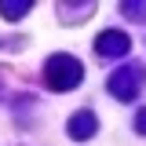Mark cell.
<instances>
[{"label":"cell","mask_w":146,"mask_h":146,"mask_svg":"<svg viewBox=\"0 0 146 146\" xmlns=\"http://www.w3.org/2000/svg\"><path fill=\"white\" fill-rule=\"evenodd\" d=\"M0 11H4L7 22H15V18H22L29 11V0H0Z\"/></svg>","instance_id":"obj_5"},{"label":"cell","mask_w":146,"mask_h":146,"mask_svg":"<svg viewBox=\"0 0 146 146\" xmlns=\"http://www.w3.org/2000/svg\"><path fill=\"white\" fill-rule=\"evenodd\" d=\"M139 80H143V70H117L113 77H110V91L117 95V99H124V102H131L135 99V91H139Z\"/></svg>","instance_id":"obj_2"},{"label":"cell","mask_w":146,"mask_h":146,"mask_svg":"<svg viewBox=\"0 0 146 146\" xmlns=\"http://www.w3.org/2000/svg\"><path fill=\"white\" fill-rule=\"evenodd\" d=\"M80 77H84V66L73 55H55V58H48V88L70 91V88L80 84Z\"/></svg>","instance_id":"obj_1"},{"label":"cell","mask_w":146,"mask_h":146,"mask_svg":"<svg viewBox=\"0 0 146 146\" xmlns=\"http://www.w3.org/2000/svg\"><path fill=\"white\" fill-rule=\"evenodd\" d=\"M95 128H99V121H95L91 110H80V113H73V117H70V135H73V139H91Z\"/></svg>","instance_id":"obj_4"},{"label":"cell","mask_w":146,"mask_h":146,"mask_svg":"<svg viewBox=\"0 0 146 146\" xmlns=\"http://www.w3.org/2000/svg\"><path fill=\"white\" fill-rule=\"evenodd\" d=\"M135 128H139V131H143V135H146V110H143V113H139V117H135Z\"/></svg>","instance_id":"obj_6"},{"label":"cell","mask_w":146,"mask_h":146,"mask_svg":"<svg viewBox=\"0 0 146 146\" xmlns=\"http://www.w3.org/2000/svg\"><path fill=\"white\" fill-rule=\"evenodd\" d=\"M128 48L131 44H128V36L121 29H106V33H99V40H95V51L102 55V58H110V55L121 58V55H128Z\"/></svg>","instance_id":"obj_3"}]
</instances>
